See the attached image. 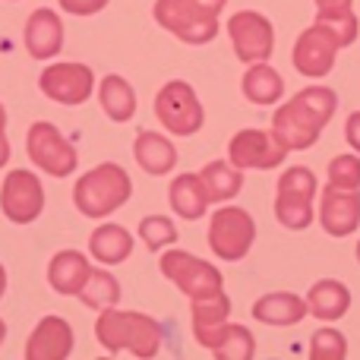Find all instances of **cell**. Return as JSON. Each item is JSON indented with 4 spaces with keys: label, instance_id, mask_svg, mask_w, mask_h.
I'll return each mask as SVG.
<instances>
[{
    "label": "cell",
    "instance_id": "obj_1",
    "mask_svg": "<svg viewBox=\"0 0 360 360\" xmlns=\"http://www.w3.org/2000/svg\"><path fill=\"white\" fill-rule=\"evenodd\" d=\"M338 108V98L332 89L313 86L297 92L291 101L278 108L272 114V133L278 136V143H285V149H310L319 139V133L326 130V124L332 120Z\"/></svg>",
    "mask_w": 360,
    "mask_h": 360
},
{
    "label": "cell",
    "instance_id": "obj_2",
    "mask_svg": "<svg viewBox=\"0 0 360 360\" xmlns=\"http://www.w3.org/2000/svg\"><path fill=\"white\" fill-rule=\"evenodd\" d=\"M95 338L108 354H133V357H155L162 351V329L152 316L133 310H101L95 323Z\"/></svg>",
    "mask_w": 360,
    "mask_h": 360
},
{
    "label": "cell",
    "instance_id": "obj_3",
    "mask_svg": "<svg viewBox=\"0 0 360 360\" xmlns=\"http://www.w3.org/2000/svg\"><path fill=\"white\" fill-rule=\"evenodd\" d=\"M228 0H155V22L186 44H205L218 35V13Z\"/></svg>",
    "mask_w": 360,
    "mask_h": 360
},
{
    "label": "cell",
    "instance_id": "obj_4",
    "mask_svg": "<svg viewBox=\"0 0 360 360\" xmlns=\"http://www.w3.org/2000/svg\"><path fill=\"white\" fill-rule=\"evenodd\" d=\"M133 196V184L120 165L108 162L82 174L73 186V202L86 218H108Z\"/></svg>",
    "mask_w": 360,
    "mask_h": 360
},
{
    "label": "cell",
    "instance_id": "obj_5",
    "mask_svg": "<svg viewBox=\"0 0 360 360\" xmlns=\"http://www.w3.org/2000/svg\"><path fill=\"white\" fill-rule=\"evenodd\" d=\"M313 196H316V174L304 165L288 168L275 193V218L288 231H304L313 224Z\"/></svg>",
    "mask_w": 360,
    "mask_h": 360
},
{
    "label": "cell",
    "instance_id": "obj_6",
    "mask_svg": "<svg viewBox=\"0 0 360 360\" xmlns=\"http://www.w3.org/2000/svg\"><path fill=\"white\" fill-rule=\"evenodd\" d=\"M158 266H162L165 278L174 281L190 300H205L224 291L221 272L215 266H209L205 259H199V256L184 253V250H168Z\"/></svg>",
    "mask_w": 360,
    "mask_h": 360
},
{
    "label": "cell",
    "instance_id": "obj_7",
    "mask_svg": "<svg viewBox=\"0 0 360 360\" xmlns=\"http://www.w3.org/2000/svg\"><path fill=\"white\" fill-rule=\"evenodd\" d=\"M256 240V221L250 218L247 209L237 205H224L212 215L209 221V247L218 259L224 262H237L250 253Z\"/></svg>",
    "mask_w": 360,
    "mask_h": 360
},
{
    "label": "cell",
    "instance_id": "obj_8",
    "mask_svg": "<svg viewBox=\"0 0 360 360\" xmlns=\"http://www.w3.org/2000/svg\"><path fill=\"white\" fill-rule=\"evenodd\" d=\"M155 114L165 124V130L174 133V136H193V133H199L205 124V111H202V105H199L196 92L180 79H171L168 86L155 95Z\"/></svg>",
    "mask_w": 360,
    "mask_h": 360
},
{
    "label": "cell",
    "instance_id": "obj_9",
    "mask_svg": "<svg viewBox=\"0 0 360 360\" xmlns=\"http://www.w3.org/2000/svg\"><path fill=\"white\" fill-rule=\"evenodd\" d=\"M25 152H29L32 165L51 177H67L76 168V149L67 143V136L54 124H44V120L29 127V133H25Z\"/></svg>",
    "mask_w": 360,
    "mask_h": 360
},
{
    "label": "cell",
    "instance_id": "obj_10",
    "mask_svg": "<svg viewBox=\"0 0 360 360\" xmlns=\"http://www.w3.org/2000/svg\"><path fill=\"white\" fill-rule=\"evenodd\" d=\"M228 35L234 44V54L243 63H262L272 57L275 51V29L262 13L256 10H240L231 16L228 22Z\"/></svg>",
    "mask_w": 360,
    "mask_h": 360
},
{
    "label": "cell",
    "instance_id": "obj_11",
    "mask_svg": "<svg viewBox=\"0 0 360 360\" xmlns=\"http://www.w3.org/2000/svg\"><path fill=\"white\" fill-rule=\"evenodd\" d=\"M342 51V41L338 35L323 22H313L310 29H304L297 35V44H294V67L304 76H326L332 67H335V57Z\"/></svg>",
    "mask_w": 360,
    "mask_h": 360
},
{
    "label": "cell",
    "instance_id": "obj_12",
    "mask_svg": "<svg viewBox=\"0 0 360 360\" xmlns=\"http://www.w3.org/2000/svg\"><path fill=\"white\" fill-rule=\"evenodd\" d=\"M0 209L13 224H32L44 209V190L41 180L32 171H10L0 190Z\"/></svg>",
    "mask_w": 360,
    "mask_h": 360
},
{
    "label": "cell",
    "instance_id": "obj_13",
    "mask_svg": "<svg viewBox=\"0 0 360 360\" xmlns=\"http://www.w3.org/2000/svg\"><path fill=\"white\" fill-rule=\"evenodd\" d=\"M288 149L285 143H278L275 133H266V130H240L234 139L228 143V158L234 168L247 171V168H256V171H269V168H278L285 162Z\"/></svg>",
    "mask_w": 360,
    "mask_h": 360
},
{
    "label": "cell",
    "instance_id": "obj_14",
    "mask_svg": "<svg viewBox=\"0 0 360 360\" xmlns=\"http://www.w3.org/2000/svg\"><path fill=\"white\" fill-rule=\"evenodd\" d=\"M41 92L60 105H82L95 89V76L86 63H54L38 79Z\"/></svg>",
    "mask_w": 360,
    "mask_h": 360
},
{
    "label": "cell",
    "instance_id": "obj_15",
    "mask_svg": "<svg viewBox=\"0 0 360 360\" xmlns=\"http://www.w3.org/2000/svg\"><path fill=\"white\" fill-rule=\"evenodd\" d=\"M319 221L326 234L348 237L360 224V190H342V186H326L323 205H319Z\"/></svg>",
    "mask_w": 360,
    "mask_h": 360
},
{
    "label": "cell",
    "instance_id": "obj_16",
    "mask_svg": "<svg viewBox=\"0 0 360 360\" xmlns=\"http://www.w3.org/2000/svg\"><path fill=\"white\" fill-rule=\"evenodd\" d=\"M73 354V329L60 316H44L25 342V360H63Z\"/></svg>",
    "mask_w": 360,
    "mask_h": 360
},
{
    "label": "cell",
    "instance_id": "obj_17",
    "mask_svg": "<svg viewBox=\"0 0 360 360\" xmlns=\"http://www.w3.org/2000/svg\"><path fill=\"white\" fill-rule=\"evenodd\" d=\"M63 48V22L54 10L41 6L25 22V51L35 60H51Z\"/></svg>",
    "mask_w": 360,
    "mask_h": 360
},
{
    "label": "cell",
    "instance_id": "obj_18",
    "mask_svg": "<svg viewBox=\"0 0 360 360\" xmlns=\"http://www.w3.org/2000/svg\"><path fill=\"white\" fill-rule=\"evenodd\" d=\"M89 275H92V266H89V259L82 253H76V250H63V253H57L54 259L48 262L51 288H54L57 294H67V297L82 291Z\"/></svg>",
    "mask_w": 360,
    "mask_h": 360
},
{
    "label": "cell",
    "instance_id": "obj_19",
    "mask_svg": "<svg viewBox=\"0 0 360 360\" xmlns=\"http://www.w3.org/2000/svg\"><path fill=\"white\" fill-rule=\"evenodd\" d=\"M253 316L266 326H297L307 316V300L291 291H272L253 304Z\"/></svg>",
    "mask_w": 360,
    "mask_h": 360
},
{
    "label": "cell",
    "instance_id": "obj_20",
    "mask_svg": "<svg viewBox=\"0 0 360 360\" xmlns=\"http://www.w3.org/2000/svg\"><path fill=\"white\" fill-rule=\"evenodd\" d=\"M348 307H351V291L335 278L316 281V285L310 288V294H307V310L316 319H323V323L342 319L345 313H348Z\"/></svg>",
    "mask_w": 360,
    "mask_h": 360
},
{
    "label": "cell",
    "instance_id": "obj_21",
    "mask_svg": "<svg viewBox=\"0 0 360 360\" xmlns=\"http://www.w3.org/2000/svg\"><path fill=\"white\" fill-rule=\"evenodd\" d=\"M133 155H136L139 168H143L146 174H168L177 165V149L171 146V139L158 136V133H152V130L136 133Z\"/></svg>",
    "mask_w": 360,
    "mask_h": 360
},
{
    "label": "cell",
    "instance_id": "obj_22",
    "mask_svg": "<svg viewBox=\"0 0 360 360\" xmlns=\"http://www.w3.org/2000/svg\"><path fill=\"white\" fill-rule=\"evenodd\" d=\"M89 253L101 262V266H120L127 256L133 253V237L120 224H101L89 237Z\"/></svg>",
    "mask_w": 360,
    "mask_h": 360
},
{
    "label": "cell",
    "instance_id": "obj_23",
    "mask_svg": "<svg viewBox=\"0 0 360 360\" xmlns=\"http://www.w3.org/2000/svg\"><path fill=\"white\" fill-rule=\"evenodd\" d=\"M228 316H231V300L224 291L215 294V297L193 300V332H196V342L202 348H209V342L221 332Z\"/></svg>",
    "mask_w": 360,
    "mask_h": 360
},
{
    "label": "cell",
    "instance_id": "obj_24",
    "mask_svg": "<svg viewBox=\"0 0 360 360\" xmlns=\"http://www.w3.org/2000/svg\"><path fill=\"white\" fill-rule=\"evenodd\" d=\"M171 209L177 212L186 221H196V218L205 215L209 209V193H205V184L199 174H180L174 184H171Z\"/></svg>",
    "mask_w": 360,
    "mask_h": 360
},
{
    "label": "cell",
    "instance_id": "obj_25",
    "mask_svg": "<svg viewBox=\"0 0 360 360\" xmlns=\"http://www.w3.org/2000/svg\"><path fill=\"white\" fill-rule=\"evenodd\" d=\"M101 111L114 120V124H127L136 114V92L124 76H105L98 86Z\"/></svg>",
    "mask_w": 360,
    "mask_h": 360
},
{
    "label": "cell",
    "instance_id": "obj_26",
    "mask_svg": "<svg viewBox=\"0 0 360 360\" xmlns=\"http://www.w3.org/2000/svg\"><path fill=\"white\" fill-rule=\"evenodd\" d=\"M205 184V193H209V202H228L240 193L243 186V174L240 168H234L231 162H209L202 171H199Z\"/></svg>",
    "mask_w": 360,
    "mask_h": 360
},
{
    "label": "cell",
    "instance_id": "obj_27",
    "mask_svg": "<svg viewBox=\"0 0 360 360\" xmlns=\"http://www.w3.org/2000/svg\"><path fill=\"white\" fill-rule=\"evenodd\" d=\"M281 92H285V79L272 67H266V60L253 63L243 76V95L253 105H275L281 98Z\"/></svg>",
    "mask_w": 360,
    "mask_h": 360
},
{
    "label": "cell",
    "instance_id": "obj_28",
    "mask_svg": "<svg viewBox=\"0 0 360 360\" xmlns=\"http://www.w3.org/2000/svg\"><path fill=\"white\" fill-rule=\"evenodd\" d=\"M316 13H319L316 22L329 25L338 35L342 48H348L357 38V16L351 10V0H316Z\"/></svg>",
    "mask_w": 360,
    "mask_h": 360
},
{
    "label": "cell",
    "instance_id": "obj_29",
    "mask_svg": "<svg viewBox=\"0 0 360 360\" xmlns=\"http://www.w3.org/2000/svg\"><path fill=\"white\" fill-rule=\"evenodd\" d=\"M209 351L218 360H250L256 354V342H253V335H250V329L224 323L221 332L209 342Z\"/></svg>",
    "mask_w": 360,
    "mask_h": 360
},
{
    "label": "cell",
    "instance_id": "obj_30",
    "mask_svg": "<svg viewBox=\"0 0 360 360\" xmlns=\"http://www.w3.org/2000/svg\"><path fill=\"white\" fill-rule=\"evenodd\" d=\"M76 297H79L86 307L98 310V313L111 310V307H117V300H120V281L114 278L111 272L92 269V275L86 278V285H82V291L76 294Z\"/></svg>",
    "mask_w": 360,
    "mask_h": 360
},
{
    "label": "cell",
    "instance_id": "obj_31",
    "mask_svg": "<svg viewBox=\"0 0 360 360\" xmlns=\"http://www.w3.org/2000/svg\"><path fill=\"white\" fill-rule=\"evenodd\" d=\"M139 237H143V243L155 253V250L177 240V228H174V221L165 215H146L143 221H139Z\"/></svg>",
    "mask_w": 360,
    "mask_h": 360
},
{
    "label": "cell",
    "instance_id": "obj_32",
    "mask_svg": "<svg viewBox=\"0 0 360 360\" xmlns=\"http://www.w3.org/2000/svg\"><path fill=\"white\" fill-rule=\"evenodd\" d=\"M345 354H348V345H345V335L338 329H319L310 338L313 360H345Z\"/></svg>",
    "mask_w": 360,
    "mask_h": 360
},
{
    "label": "cell",
    "instance_id": "obj_33",
    "mask_svg": "<svg viewBox=\"0 0 360 360\" xmlns=\"http://www.w3.org/2000/svg\"><path fill=\"white\" fill-rule=\"evenodd\" d=\"M329 184L342 190H360V158L357 155H335L329 162Z\"/></svg>",
    "mask_w": 360,
    "mask_h": 360
},
{
    "label": "cell",
    "instance_id": "obj_34",
    "mask_svg": "<svg viewBox=\"0 0 360 360\" xmlns=\"http://www.w3.org/2000/svg\"><path fill=\"white\" fill-rule=\"evenodd\" d=\"M108 6V0H60V10L73 13V16H95Z\"/></svg>",
    "mask_w": 360,
    "mask_h": 360
},
{
    "label": "cell",
    "instance_id": "obj_35",
    "mask_svg": "<svg viewBox=\"0 0 360 360\" xmlns=\"http://www.w3.org/2000/svg\"><path fill=\"white\" fill-rule=\"evenodd\" d=\"M345 136H348V146L360 155V111H354L345 124Z\"/></svg>",
    "mask_w": 360,
    "mask_h": 360
},
{
    "label": "cell",
    "instance_id": "obj_36",
    "mask_svg": "<svg viewBox=\"0 0 360 360\" xmlns=\"http://www.w3.org/2000/svg\"><path fill=\"white\" fill-rule=\"evenodd\" d=\"M10 162V143H6V133H0V168Z\"/></svg>",
    "mask_w": 360,
    "mask_h": 360
},
{
    "label": "cell",
    "instance_id": "obj_37",
    "mask_svg": "<svg viewBox=\"0 0 360 360\" xmlns=\"http://www.w3.org/2000/svg\"><path fill=\"white\" fill-rule=\"evenodd\" d=\"M4 288H6V272H4V266H0V297H4Z\"/></svg>",
    "mask_w": 360,
    "mask_h": 360
},
{
    "label": "cell",
    "instance_id": "obj_38",
    "mask_svg": "<svg viewBox=\"0 0 360 360\" xmlns=\"http://www.w3.org/2000/svg\"><path fill=\"white\" fill-rule=\"evenodd\" d=\"M6 130V111H4V105H0V133Z\"/></svg>",
    "mask_w": 360,
    "mask_h": 360
},
{
    "label": "cell",
    "instance_id": "obj_39",
    "mask_svg": "<svg viewBox=\"0 0 360 360\" xmlns=\"http://www.w3.org/2000/svg\"><path fill=\"white\" fill-rule=\"evenodd\" d=\"M4 335H6V326H4V319H0V342H4Z\"/></svg>",
    "mask_w": 360,
    "mask_h": 360
},
{
    "label": "cell",
    "instance_id": "obj_40",
    "mask_svg": "<svg viewBox=\"0 0 360 360\" xmlns=\"http://www.w3.org/2000/svg\"><path fill=\"white\" fill-rule=\"evenodd\" d=\"M357 262H360V243H357Z\"/></svg>",
    "mask_w": 360,
    "mask_h": 360
}]
</instances>
